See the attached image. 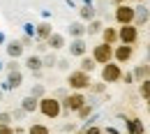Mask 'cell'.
Listing matches in <instances>:
<instances>
[{"instance_id":"obj_1","label":"cell","mask_w":150,"mask_h":134,"mask_svg":"<svg viewBox=\"0 0 150 134\" xmlns=\"http://www.w3.org/2000/svg\"><path fill=\"white\" fill-rule=\"evenodd\" d=\"M39 109H42V113L49 116V118H58L60 116V102L53 99V97H46V99L39 102Z\"/></svg>"},{"instance_id":"obj_2","label":"cell","mask_w":150,"mask_h":134,"mask_svg":"<svg viewBox=\"0 0 150 134\" xmlns=\"http://www.w3.org/2000/svg\"><path fill=\"white\" fill-rule=\"evenodd\" d=\"M69 86L76 88V90H81V88H88L90 86V79H88V72H74V74H69Z\"/></svg>"},{"instance_id":"obj_3","label":"cell","mask_w":150,"mask_h":134,"mask_svg":"<svg viewBox=\"0 0 150 134\" xmlns=\"http://www.w3.org/2000/svg\"><path fill=\"white\" fill-rule=\"evenodd\" d=\"M113 56V51H111V44L109 42H104V44H99V46H95V62H109Z\"/></svg>"},{"instance_id":"obj_4","label":"cell","mask_w":150,"mask_h":134,"mask_svg":"<svg viewBox=\"0 0 150 134\" xmlns=\"http://www.w3.org/2000/svg\"><path fill=\"white\" fill-rule=\"evenodd\" d=\"M115 21L118 23H132L134 21V9L127 7V5H118V9H115Z\"/></svg>"},{"instance_id":"obj_5","label":"cell","mask_w":150,"mask_h":134,"mask_svg":"<svg viewBox=\"0 0 150 134\" xmlns=\"http://www.w3.org/2000/svg\"><path fill=\"white\" fill-rule=\"evenodd\" d=\"M83 104H86V97L83 95H72V97H67V99L62 102V109H65V111H69V109H76V111H79Z\"/></svg>"},{"instance_id":"obj_6","label":"cell","mask_w":150,"mask_h":134,"mask_svg":"<svg viewBox=\"0 0 150 134\" xmlns=\"http://www.w3.org/2000/svg\"><path fill=\"white\" fill-rule=\"evenodd\" d=\"M102 79H104V81H109V83H111V81H118V79H120V67L106 62V67L102 69Z\"/></svg>"},{"instance_id":"obj_7","label":"cell","mask_w":150,"mask_h":134,"mask_svg":"<svg viewBox=\"0 0 150 134\" xmlns=\"http://www.w3.org/2000/svg\"><path fill=\"white\" fill-rule=\"evenodd\" d=\"M120 39H122L125 44L136 42V28H134L132 23H125V26H122V30H120Z\"/></svg>"},{"instance_id":"obj_8","label":"cell","mask_w":150,"mask_h":134,"mask_svg":"<svg viewBox=\"0 0 150 134\" xmlns=\"http://www.w3.org/2000/svg\"><path fill=\"white\" fill-rule=\"evenodd\" d=\"M69 53H72V56H83V53H86V42L81 37H76L74 42L69 44Z\"/></svg>"},{"instance_id":"obj_9","label":"cell","mask_w":150,"mask_h":134,"mask_svg":"<svg viewBox=\"0 0 150 134\" xmlns=\"http://www.w3.org/2000/svg\"><path fill=\"white\" fill-rule=\"evenodd\" d=\"M46 42H49V46H51V49H62V46H65V37H62V35H58V33H51V35L46 37Z\"/></svg>"},{"instance_id":"obj_10","label":"cell","mask_w":150,"mask_h":134,"mask_svg":"<svg viewBox=\"0 0 150 134\" xmlns=\"http://www.w3.org/2000/svg\"><path fill=\"white\" fill-rule=\"evenodd\" d=\"M19 86H21V72H19V69H14V72H9L5 88H19Z\"/></svg>"},{"instance_id":"obj_11","label":"cell","mask_w":150,"mask_h":134,"mask_svg":"<svg viewBox=\"0 0 150 134\" xmlns=\"http://www.w3.org/2000/svg\"><path fill=\"white\" fill-rule=\"evenodd\" d=\"M7 53L12 58H19L21 53H23V44H21V42H9V44H7Z\"/></svg>"},{"instance_id":"obj_12","label":"cell","mask_w":150,"mask_h":134,"mask_svg":"<svg viewBox=\"0 0 150 134\" xmlns=\"http://www.w3.org/2000/svg\"><path fill=\"white\" fill-rule=\"evenodd\" d=\"M25 65H28L30 72H39V69H42V58L39 56H30L28 60H25Z\"/></svg>"},{"instance_id":"obj_13","label":"cell","mask_w":150,"mask_h":134,"mask_svg":"<svg viewBox=\"0 0 150 134\" xmlns=\"http://www.w3.org/2000/svg\"><path fill=\"white\" fill-rule=\"evenodd\" d=\"M115 58H118V60H129V58H132V46H129V44H125V46H118Z\"/></svg>"},{"instance_id":"obj_14","label":"cell","mask_w":150,"mask_h":134,"mask_svg":"<svg viewBox=\"0 0 150 134\" xmlns=\"http://www.w3.org/2000/svg\"><path fill=\"white\" fill-rule=\"evenodd\" d=\"M81 19L83 21H93L95 19V9L90 7V2H86V5L81 7Z\"/></svg>"},{"instance_id":"obj_15","label":"cell","mask_w":150,"mask_h":134,"mask_svg":"<svg viewBox=\"0 0 150 134\" xmlns=\"http://www.w3.org/2000/svg\"><path fill=\"white\" fill-rule=\"evenodd\" d=\"M134 19H136V23H146L148 21V9L146 7H136L134 9Z\"/></svg>"},{"instance_id":"obj_16","label":"cell","mask_w":150,"mask_h":134,"mask_svg":"<svg viewBox=\"0 0 150 134\" xmlns=\"http://www.w3.org/2000/svg\"><path fill=\"white\" fill-rule=\"evenodd\" d=\"M83 33H86L83 23H79V21H76V23L69 26V35H72V37H83Z\"/></svg>"},{"instance_id":"obj_17","label":"cell","mask_w":150,"mask_h":134,"mask_svg":"<svg viewBox=\"0 0 150 134\" xmlns=\"http://www.w3.org/2000/svg\"><path fill=\"white\" fill-rule=\"evenodd\" d=\"M39 104H37V97H25V99H23V111H35V109H37Z\"/></svg>"},{"instance_id":"obj_18","label":"cell","mask_w":150,"mask_h":134,"mask_svg":"<svg viewBox=\"0 0 150 134\" xmlns=\"http://www.w3.org/2000/svg\"><path fill=\"white\" fill-rule=\"evenodd\" d=\"M127 127H129V132H132V134H143V125H141L136 118L127 120Z\"/></svg>"},{"instance_id":"obj_19","label":"cell","mask_w":150,"mask_h":134,"mask_svg":"<svg viewBox=\"0 0 150 134\" xmlns=\"http://www.w3.org/2000/svg\"><path fill=\"white\" fill-rule=\"evenodd\" d=\"M51 35V26L49 23H42V26H37V37L39 39H46Z\"/></svg>"},{"instance_id":"obj_20","label":"cell","mask_w":150,"mask_h":134,"mask_svg":"<svg viewBox=\"0 0 150 134\" xmlns=\"http://www.w3.org/2000/svg\"><path fill=\"white\" fill-rule=\"evenodd\" d=\"M81 69L83 72H93L95 69V58H83L81 60Z\"/></svg>"},{"instance_id":"obj_21","label":"cell","mask_w":150,"mask_h":134,"mask_svg":"<svg viewBox=\"0 0 150 134\" xmlns=\"http://www.w3.org/2000/svg\"><path fill=\"white\" fill-rule=\"evenodd\" d=\"M99 30H102V23H99V21H95V19L90 21V26L86 28V33H90V35H97Z\"/></svg>"},{"instance_id":"obj_22","label":"cell","mask_w":150,"mask_h":134,"mask_svg":"<svg viewBox=\"0 0 150 134\" xmlns=\"http://www.w3.org/2000/svg\"><path fill=\"white\" fill-rule=\"evenodd\" d=\"M115 37H118V33H115V30H111V28H106V30H104V39H106L109 44L115 42Z\"/></svg>"},{"instance_id":"obj_23","label":"cell","mask_w":150,"mask_h":134,"mask_svg":"<svg viewBox=\"0 0 150 134\" xmlns=\"http://www.w3.org/2000/svg\"><path fill=\"white\" fill-rule=\"evenodd\" d=\"M28 134H49V130H46L44 125H33V127H30V132H28Z\"/></svg>"},{"instance_id":"obj_24","label":"cell","mask_w":150,"mask_h":134,"mask_svg":"<svg viewBox=\"0 0 150 134\" xmlns=\"http://www.w3.org/2000/svg\"><path fill=\"white\" fill-rule=\"evenodd\" d=\"M141 95H143V97H150V79H146V81L141 83Z\"/></svg>"},{"instance_id":"obj_25","label":"cell","mask_w":150,"mask_h":134,"mask_svg":"<svg viewBox=\"0 0 150 134\" xmlns=\"http://www.w3.org/2000/svg\"><path fill=\"white\" fill-rule=\"evenodd\" d=\"M139 79H143V77H150V67H136V72H134Z\"/></svg>"},{"instance_id":"obj_26","label":"cell","mask_w":150,"mask_h":134,"mask_svg":"<svg viewBox=\"0 0 150 134\" xmlns=\"http://www.w3.org/2000/svg\"><path fill=\"white\" fill-rule=\"evenodd\" d=\"M42 65H46V67H53V65H56V56H46L44 60H42Z\"/></svg>"},{"instance_id":"obj_27","label":"cell","mask_w":150,"mask_h":134,"mask_svg":"<svg viewBox=\"0 0 150 134\" xmlns=\"http://www.w3.org/2000/svg\"><path fill=\"white\" fill-rule=\"evenodd\" d=\"M44 95V86H35L33 88V97H42Z\"/></svg>"},{"instance_id":"obj_28","label":"cell","mask_w":150,"mask_h":134,"mask_svg":"<svg viewBox=\"0 0 150 134\" xmlns=\"http://www.w3.org/2000/svg\"><path fill=\"white\" fill-rule=\"evenodd\" d=\"M88 113H90V106H86V104H83V106L79 109V116H81V118H86Z\"/></svg>"},{"instance_id":"obj_29","label":"cell","mask_w":150,"mask_h":134,"mask_svg":"<svg viewBox=\"0 0 150 134\" xmlns=\"http://www.w3.org/2000/svg\"><path fill=\"white\" fill-rule=\"evenodd\" d=\"M9 120H12V113H0V123L9 125Z\"/></svg>"},{"instance_id":"obj_30","label":"cell","mask_w":150,"mask_h":134,"mask_svg":"<svg viewBox=\"0 0 150 134\" xmlns=\"http://www.w3.org/2000/svg\"><path fill=\"white\" fill-rule=\"evenodd\" d=\"M0 134H12V127L5 125V123H0Z\"/></svg>"},{"instance_id":"obj_31","label":"cell","mask_w":150,"mask_h":134,"mask_svg":"<svg viewBox=\"0 0 150 134\" xmlns=\"http://www.w3.org/2000/svg\"><path fill=\"white\" fill-rule=\"evenodd\" d=\"M83 134H102V130H99V127H88Z\"/></svg>"},{"instance_id":"obj_32","label":"cell","mask_w":150,"mask_h":134,"mask_svg":"<svg viewBox=\"0 0 150 134\" xmlns=\"http://www.w3.org/2000/svg\"><path fill=\"white\" fill-rule=\"evenodd\" d=\"M7 67H9V72H14V69H19V62H16V58H14V60H12V62H9Z\"/></svg>"},{"instance_id":"obj_33","label":"cell","mask_w":150,"mask_h":134,"mask_svg":"<svg viewBox=\"0 0 150 134\" xmlns=\"http://www.w3.org/2000/svg\"><path fill=\"white\" fill-rule=\"evenodd\" d=\"M58 67H60V69H69V62H67V60H60Z\"/></svg>"},{"instance_id":"obj_34","label":"cell","mask_w":150,"mask_h":134,"mask_svg":"<svg viewBox=\"0 0 150 134\" xmlns=\"http://www.w3.org/2000/svg\"><path fill=\"white\" fill-rule=\"evenodd\" d=\"M115 5H122V0H115Z\"/></svg>"},{"instance_id":"obj_35","label":"cell","mask_w":150,"mask_h":134,"mask_svg":"<svg viewBox=\"0 0 150 134\" xmlns=\"http://www.w3.org/2000/svg\"><path fill=\"white\" fill-rule=\"evenodd\" d=\"M148 111H150V97H148Z\"/></svg>"},{"instance_id":"obj_36","label":"cell","mask_w":150,"mask_h":134,"mask_svg":"<svg viewBox=\"0 0 150 134\" xmlns=\"http://www.w3.org/2000/svg\"><path fill=\"white\" fill-rule=\"evenodd\" d=\"M86 2H90V0H86Z\"/></svg>"},{"instance_id":"obj_37","label":"cell","mask_w":150,"mask_h":134,"mask_svg":"<svg viewBox=\"0 0 150 134\" xmlns=\"http://www.w3.org/2000/svg\"><path fill=\"white\" fill-rule=\"evenodd\" d=\"M136 2H141V0H136Z\"/></svg>"},{"instance_id":"obj_38","label":"cell","mask_w":150,"mask_h":134,"mask_svg":"<svg viewBox=\"0 0 150 134\" xmlns=\"http://www.w3.org/2000/svg\"><path fill=\"white\" fill-rule=\"evenodd\" d=\"M0 97H2V93H0Z\"/></svg>"}]
</instances>
